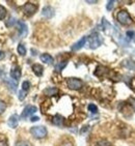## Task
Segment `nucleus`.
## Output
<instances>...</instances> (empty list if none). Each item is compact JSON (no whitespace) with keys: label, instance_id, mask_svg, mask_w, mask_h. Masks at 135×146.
I'll list each match as a JSON object with an SVG mask.
<instances>
[{"label":"nucleus","instance_id":"412c9836","mask_svg":"<svg viewBox=\"0 0 135 146\" xmlns=\"http://www.w3.org/2000/svg\"><path fill=\"white\" fill-rule=\"evenodd\" d=\"M95 146H111V143H110L109 141L104 140V139H102V140H99Z\"/></svg>","mask_w":135,"mask_h":146},{"label":"nucleus","instance_id":"f704fd0d","mask_svg":"<svg viewBox=\"0 0 135 146\" xmlns=\"http://www.w3.org/2000/svg\"><path fill=\"white\" fill-rule=\"evenodd\" d=\"M87 3H90V4H92V3H97V1H86Z\"/></svg>","mask_w":135,"mask_h":146},{"label":"nucleus","instance_id":"7ed1b4c3","mask_svg":"<svg viewBox=\"0 0 135 146\" xmlns=\"http://www.w3.org/2000/svg\"><path fill=\"white\" fill-rule=\"evenodd\" d=\"M87 40H88L90 49H97L98 47H100L102 44V38L98 33L90 34V36L87 37Z\"/></svg>","mask_w":135,"mask_h":146},{"label":"nucleus","instance_id":"72a5a7b5","mask_svg":"<svg viewBox=\"0 0 135 146\" xmlns=\"http://www.w3.org/2000/svg\"><path fill=\"white\" fill-rule=\"evenodd\" d=\"M0 146H9V145L6 143V141H0Z\"/></svg>","mask_w":135,"mask_h":146},{"label":"nucleus","instance_id":"f8f14e48","mask_svg":"<svg viewBox=\"0 0 135 146\" xmlns=\"http://www.w3.org/2000/svg\"><path fill=\"white\" fill-rule=\"evenodd\" d=\"M4 82H5V84L9 86V88L13 92H16V90H17V82L14 81V79H5Z\"/></svg>","mask_w":135,"mask_h":146},{"label":"nucleus","instance_id":"cd10ccee","mask_svg":"<svg viewBox=\"0 0 135 146\" xmlns=\"http://www.w3.org/2000/svg\"><path fill=\"white\" fill-rule=\"evenodd\" d=\"M6 109V105L3 101H0V114H2Z\"/></svg>","mask_w":135,"mask_h":146},{"label":"nucleus","instance_id":"c756f323","mask_svg":"<svg viewBox=\"0 0 135 146\" xmlns=\"http://www.w3.org/2000/svg\"><path fill=\"white\" fill-rule=\"evenodd\" d=\"M26 96V91H24V90H21L19 92V100L20 101H23L24 98H25Z\"/></svg>","mask_w":135,"mask_h":146},{"label":"nucleus","instance_id":"9d476101","mask_svg":"<svg viewBox=\"0 0 135 146\" xmlns=\"http://www.w3.org/2000/svg\"><path fill=\"white\" fill-rule=\"evenodd\" d=\"M21 68L19 66H15L11 70V79H14L15 81H18L20 78H21Z\"/></svg>","mask_w":135,"mask_h":146},{"label":"nucleus","instance_id":"2f4dec72","mask_svg":"<svg viewBox=\"0 0 135 146\" xmlns=\"http://www.w3.org/2000/svg\"><path fill=\"white\" fill-rule=\"evenodd\" d=\"M4 57H5V53H4L3 51H0V60H1V59H3Z\"/></svg>","mask_w":135,"mask_h":146},{"label":"nucleus","instance_id":"a878e982","mask_svg":"<svg viewBox=\"0 0 135 146\" xmlns=\"http://www.w3.org/2000/svg\"><path fill=\"white\" fill-rule=\"evenodd\" d=\"M15 146H30V143H29V142H27V141L22 140V141H18Z\"/></svg>","mask_w":135,"mask_h":146},{"label":"nucleus","instance_id":"2eb2a0df","mask_svg":"<svg viewBox=\"0 0 135 146\" xmlns=\"http://www.w3.org/2000/svg\"><path fill=\"white\" fill-rule=\"evenodd\" d=\"M32 70H33V73L37 77H41L43 75V73H44V68L41 64H39V63H34L32 65Z\"/></svg>","mask_w":135,"mask_h":146},{"label":"nucleus","instance_id":"f3484780","mask_svg":"<svg viewBox=\"0 0 135 146\" xmlns=\"http://www.w3.org/2000/svg\"><path fill=\"white\" fill-rule=\"evenodd\" d=\"M109 70H108V68H104V66H102V65H100V66H98V68L96 70V72H95V75L98 77H103L104 75H106L107 73H108Z\"/></svg>","mask_w":135,"mask_h":146},{"label":"nucleus","instance_id":"bb28decb","mask_svg":"<svg viewBox=\"0 0 135 146\" xmlns=\"http://www.w3.org/2000/svg\"><path fill=\"white\" fill-rule=\"evenodd\" d=\"M16 23H18L17 21H16V19H15V18H11V19L6 22V26H7V27H11V26H14Z\"/></svg>","mask_w":135,"mask_h":146},{"label":"nucleus","instance_id":"a211bd4d","mask_svg":"<svg viewBox=\"0 0 135 146\" xmlns=\"http://www.w3.org/2000/svg\"><path fill=\"white\" fill-rule=\"evenodd\" d=\"M123 65L128 70H135V61H133V60H125L123 62Z\"/></svg>","mask_w":135,"mask_h":146},{"label":"nucleus","instance_id":"dca6fc26","mask_svg":"<svg viewBox=\"0 0 135 146\" xmlns=\"http://www.w3.org/2000/svg\"><path fill=\"white\" fill-rule=\"evenodd\" d=\"M57 93H58V89L56 87H48L46 88L44 90V94L47 96H56Z\"/></svg>","mask_w":135,"mask_h":146},{"label":"nucleus","instance_id":"f03ea898","mask_svg":"<svg viewBox=\"0 0 135 146\" xmlns=\"http://www.w3.org/2000/svg\"><path fill=\"white\" fill-rule=\"evenodd\" d=\"M30 134L37 139H43L47 136V129L43 125H37V127H32L30 129Z\"/></svg>","mask_w":135,"mask_h":146},{"label":"nucleus","instance_id":"39448f33","mask_svg":"<svg viewBox=\"0 0 135 146\" xmlns=\"http://www.w3.org/2000/svg\"><path fill=\"white\" fill-rule=\"evenodd\" d=\"M22 11H23V13H24L25 16H27V17H31V16L35 14V11H37V4H34V3L27 2L23 5Z\"/></svg>","mask_w":135,"mask_h":146},{"label":"nucleus","instance_id":"20e7f679","mask_svg":"<svg viewBox=\"0 0 135 146\" xmlns=\"http://www.w3.org/2000/svg\"><path fill=\"white\" fill-rule=\"evenodd\" d=\"M67 84L68 87L72 90H79L81 89L83 86V82L80 79L77 78H68L67 79Z\"/></svg>","mask_w":135,"mask_h":146},{"label":"nucleus","instance_id":"f257e3e1","mask_svg":"<svg viewBox=\"0 0 135 146\" xmlns=\"http://www.w3.org/2000/svg\"><path fill=\"white\" fill-rule=\"evenodd\" d=\"M116 20L118 23H121L122 25H130L132 23V19L130 17L129 13L127 11H120L116 15Z\"/></svg>","mask_w":135,"mask_h":146},{"label":"nucleus","instance_id":"5701e85b","mask_svg":"<svg viewBox=\"0 0 135 146\" xmlns=\"http://www.w3.org/2000/svg\"><path fill=\"white\" fill-rule=\"evenodd\" d=\"M114 3H116V1H112V0H110V1H108L106 4V9L108 11H112L113 7H114Z\"/></svg>","mask_w":135,"mask_h":146},{"label":"nucleus","instance_id":"423d86ee","mask_svg":"<svg viewBox=\"0 0 135 146\" xmlns=\"http://www.w3.org/2000/svg\"><path fill=\"white\" fill-rule=\"evenodd\" d=\"M37 111V108L35 107V106H31V105H29V106H27V107L24 108L22 114H21V118H22V119L28 118L29 116H31L32 114H34Z\"/></svg>","mask_w":135,"mask_h":146},{"label":"nucleus","instance_id":"6ab92c4d","mask_svg":"<svg viewBox=\"0 0 135 146\" xmlns=\"http://www.w3.org/2000/svg\"><path fill=\"white\" fill-rule=\"evenodd\" d=\"M67 64H68V61L59 62V63H57V64L55 65V70H56V72H61V70L65 68V65Z\"/></svg>","mask_w":135,"mask_h":146},{"label":"nucleus","instance_id":"0eeeda50","mask_svg":"<svg viewBox=\"0 0 135 146\" xmlns=\"http://www.w3.org/2000/svg\"><path fill=\"white\" fill-rule=\"evenodd\" d=\"M17 24L19 26V35L21 37H25L27 35V33H28V28H27L26 24L24 22H22V21H19Z\"/></svg>","mask_w":135,"mask_h":146},{"label":"nucleus","instance_id":"9b49d317","mask_svg":"<svg viewBox=\"0 0 135 146\" xmlns=\"http://www.w3.org/2000/svg\"><path fill=\"white\" fill-rule=\"evenodd\" d=\"M18 121H19L18 115L14 114V115H11V117H9V121H7V124H9V127H11V129H16V127H18Z\"/></svg>","mask_w":135,"mask_h":146},{"label":"nucleus","instance_id":"393cba45","mask_svg":"<svg viewBox=\"0 0 135 146\" xmlns=\"http://www.w3.org/2000/svg\"><path fill=\"white\" fill-rule=\"evenodd\" d=\"M30 88V83H29L28 81H24L22 83V90H24V91H28V89Z\"/></svg>","mask_w":135,"mask_h":146},{"label":"nucleus","instance_id":"473e14b6","mask_svg":"<svg viewBox=\"0 0 135 146\" xmlns=\"http://www.w3.org/2000/svg\"><path fill=\"white\" fill-rule=\"evenodd\" d=\"M32 122H34V121H37V120H39V118L37 117V116H33V117H31V119H30Z\"/></svg>","mask_w":135,"mask_h":146},{"label":"nucleus","instance_id":"b1692460","mask_svg":"<svg viewBox=\"0 0 135 146\" xmlns=\"http://www.w3.org/2000/svg\"><path fill=\"white\" fill-rule=\"evenodd\" d=\"M87 109H88V111H90V112H92V113H97V112H98V108H97L96 105H94V104L88 105Z\"/></svg>","mask_w":135,"mask_h":146},{"label":"nucleus","instance_id":"4be33fe9","mask_svg":"<svg viewBox=\"0 0 135 146\" xmlns=\"http://www.w3.org/2000/svg\"><path fill=\"white\" fill-rule=\"evenodd\" d=\"M7 15V11L5 7H3L2 5H0V20H3Z\"/></svg>","mask_w":135,"mask_h":146},{"label":"nucleus","instance_id":"7c9ffc66","mask_svg":"<svg viewBox=\"0 0 135 146\" xmlns=\"http://www.w3.org/2000/svg\"><path fill=\"white\" fill-rule=\"evenodd\" d=\"M129 102H130V105L132 106V109L135 111V98H130V101H129Z\"/></svg>","mask_w":135,"mask_h":146},{"label":"nucleus","instance_id":"1a4fd4ad","mask_svg":"<svg viewBox=\"0 0 135 146\" xmlns=\"http://www.w3.org/2000/svg\"><path fill=\"white\" fill-rule=\"evenodd\" d=\"M42 15H43V17L47 18V19H51V18L54 16V9L49 5L45 6V7L43 9Z\"/></svg>","mask_w":135,"mask_h":146},{"label":"nucleus","instance_id":"c85d7f7f","mask_svg":"<svg viewBox=\"0 0 135 146\" xmlns=\"http://www.w3.org/2000/svg\"><path fill=\"white\" fill-rule=\"evenodd\" d=\"M59 146H74V144H73V142H72V141H70V140H65Z\"/></svg>","mask_w":135,"mask_h":146},{"label":"nucleus","instance_id":"4468645a","mask_svg":"<svg viewBox=\"0 0 135 146\" xmlns=\"http://www.w3.org/2000/svg\"><path fill=\"white\" fill-rule=\"evenodd\" d=\"M41 60H42L44 63H47V64H52L54 61L53 57L51 56L50 54H47V53H44L41 55Z\"/></svg>","mask_w":135,"mask_h":146},{"label":"nucleus","instance_id":"6e6552de","mask_svg":"<svg viewBox=\"0 0 135 146\" xmlns=\"http://www.w3.org/2000/svg\"><path fill=\"white\" fill-rule=\"evenodd\" d=\"M86 40H87V37L86 36H83L81 39H79L78 42H75L72 47H71V49H72V51H78V50H80V49L83 47V46L85 45V42H86Z\"/></svg>","mask_w":135,"mask_h":146},{"label":"nucleus","instance_id":"aec40b11","mask_svg":"<svg viewBox=\"0 0 135 146\" xmlns=\"http://www.w3.org/2000/svg\"><path fill=\"white\" fill-rule=\"evenodd\" d=\"M17 50H18V53H19L21 56H25L26 55V48L24 47L23 44H19V45H18Z\"/></svg>","mask_w":135,"mask_h":146},{"label":"nucleus","instance_id":"ddd939ff","mask_svg":"<svg viewBox=\"0 0 135 146\" xmlns=\"http://www.w3.org/2000/svg\"><path fill=\"white\" fill-rule=\"evenodd\" d=\"M63 117L61 115H59V114H56V115L54 116L53 119H52V123L54 125H57V127H62L63 125Z\"/></svg>","mask_w":135,"mask_h":146}]
</instances>
